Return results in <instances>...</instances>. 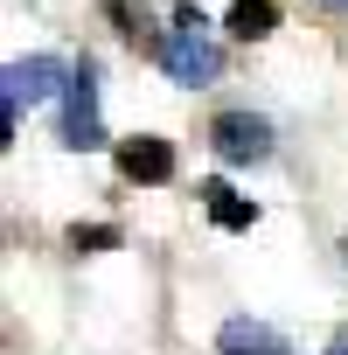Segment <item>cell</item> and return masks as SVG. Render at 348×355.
Wrapping results in <instances>:
<instances>
[{
    "label": "cell",
    "instance_id": "obj_12",
    "mask_svg": "<svg viewBox=\"0 0 348 355\" xmlns=\"http://www.w3.org/2000/svg\"><path fill=\"white\" fill-rule=\"evenodd\" d=\"M327 8H348V0H327Z\"/></svg>",
    "mask_w": 348,
    "mask_h": 355
},
{
    "label": "cell",
    "instance_id": "obj_10",
    "mask_svg": "<svg viewBox=\"0 0 348 355\" xmlns=\"http://www.w3.org/2000/svg\"><path fill=\"white\" fill-rule=\"evenodd\" d=\"M105 15H112L125 35H139V28H146V8H132V0H105Z\"/></svg>",
    "mask_w": 348,
    "mask_h": 355
},
{
    "label": "cell",
    "instance_id": "obj_9",
    "mask_svg": "<svg viewBox=\"0 0 348 355\" xmlns=\"http://www.w3.org/2000/svg\"><path fill=\"white\" fill-rule=\"evenodd\" d=\"M112 244H119L112 223H77V230H70V251H112Z\"/></svg>",
    "mask_w": 348,
    "mask_h": 355
},
{
    "label": "cell",
    "instance_id": "obj_11",
    "mask_svg": "<svg viewBox=\"0 0 348 355\" xmlns=\"http://www.w3.org/2000/svg\"><path fill=\"white\" fill-rule=\"evenodd\" d=\"M327 355H348V327H341V334H334V341H327Z\"/></svg>",
    "mask_w": 348,
    "mask_h": 355
},
{
    "label": "cell",
    "instance_id": "obj_4",
    "mask_svg": "<svg viewBox=\"0 0 348 355\" xmlns=\"http://www.w3.org/2000/svg\"><path fill=\"white\" fill-rule=\"evenodd\" d=\"M209 139H216L223 160H265V153H272V125L251 119V112H223V119L209 125Z\"/></svg>",
    "mask_w": 348,
    "mask_h": 355
},
{
    "label": "cell",
    "instance_id": "obj_1",
    "mask_svg": "<svg viewBox=\"0 0 348 355\" xmlns=\"http://www.w3.org/2000/svg\"><path fill=\"white\" fill-rule=\"evenodd\" d=\"M174 35H160V63H167V77L174 84H216V70H223V49L209 42V28H202V8L195 0H182L174 8Z\"/></svg>",
    "mask_w": 348,
    "mask_h": 355
},
{
    "label": "cell",
    "instance_id": "obj_5",
    "mask_svg": "<svg viewBox=\"0 0 348 355\" xmlns=\"http://www.w3.org/2000/svg\"><path fill=\"white\" fill-rule=\"evenodd\" d=\"M119 167H125V182H167L174 174V146L139 132V139H119Z\"/></svg>",
    "mask_w": 348,
    "mask_h": 355
},
{
    "label": "cell",
    "instance_id": "obj_3",
    "mask_svg": "<svg viewBox=\"0 0 348 355\" xmlns=\"http://www.w3.org/2000/svg\"><path fill=\"white\" fill-rule=\"evenodd\" d=\"M63 146H77V153L105 146V125H98V70H91V63L70 77V105H63Z\"/></svg>",
    "mask_w": 348,
    "mask_h": 355
},
{
    "label": "cell",
    "instance_id": "obj_7",
    "mask_svg": "<svg viewBox=\"0 0 348 355\" xmlns=\"http://www.w3.org/2000/svg\"><path fill=\"white\" fill-rule=\"evenodd\" d=\"M202 202H209V216H216V230H251L258 223V209L230 189V182H202Z\"/></svg>",
    "mask_w": 348,
    "mask_h": 355
},
{
    "label": "cell",
    "instance_id": "obj_2",
    "mask_svg": "<svg viewBox=\"0 0 348 355\" xmlns=\"http://www.w3.org/2000/svg\"><path fill=\"white\" fill-rule=\"evenodd\" d=\"M56 91H63V63H56V56H21V63H8V132L21 125V112L49 105Z\"/></svg>",
    "mask_w": 348,
    "mask_h": 355
},
{
    "label": "cell",
    "instance_id": "obj_6",
    "mask_svg": "<svg viewBox=\"0 0 348 355\" xmlns=\"http://www.w3.org/2000/svg\"><path fill=\"white\" fill-rule=\"evenodd\" d=\"M216 348H223V355H293V348H286V334H272V327H265V320H251V313L223 320V327H216Z\"/></svg>",
    "mask_w": 348,
    "mask_h": 355
},
{
    "label": "cell",
    "instance_id": "obj_8",
    "mask_svg": "<svg viewBox=\"0 0 348 355\" xmlns=\"http://www.w3.org/2000/svg\"><path fill=\"white\" fill-rule=\"evenodd\" d=\"M279 28V8H272V0H230V35L237 42H265Z\"/></svg>",
    "mask_w": 348,
    "mask_h": 355
}]
</instances>
